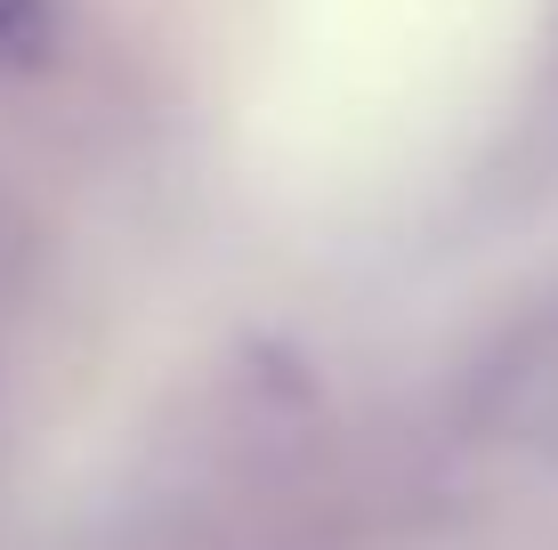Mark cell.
<instances>
[{
    "label": "cell",
    "mask_w": 558,
    "mask_h": 550,
    "mask_svg": "<svg viewBox=\"0 0 558 550\" xmlns=\"http://www.w3.org/2000/svg\"><path fill=\"white\" fill-rule=\"evenodd\" d=\"M49 0H0V57H41Z\"/></svg>",
    "instance_id": "cell-1"
}]
</instances>
